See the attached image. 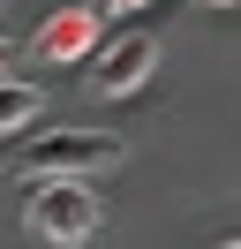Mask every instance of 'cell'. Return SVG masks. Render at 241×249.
<instances>
[{
    "label": "cell",
    "instance_id": "4",
    "mask_svg": "<svg viewBox=\"0 0 241 249\" xmlns=\"http://www.w3.org/2000/svg\"><path fill=\"white\" fill-rule=\"evenodd\" d=\"M98 31H105V23L90 16V8H60V16L38 23L30 53H38V61H90V53H98Z\"/></svg>",
    "mask_w": 241,
    "mask_h": 249
},
{
    "label": "cell",
    "instance_id": "8",
    "mask_svg": "<svg viewBox=\"0 0 241 249\" xmlns=\"http://www.w3.org/2000/svg\"><path fill=\"white\" fill-rule=\"evenodd\" d=\"M204 8H234V0H204Z\"/></svg>",
    "mask_w": 241,
    "mask_h": 249
},
{
    "label": "cell",
    "instance_id": "5",
    "mask_svg": "<svg viewBox=\"0 0 241 249\" xmlns=\"http://www.w3.org/2000/svg\"><path fill=\"white\" fill-rule=\"evenodd\" d=\"M38 113H45V91H38V83H15V76H0V136L30 128Z\"/></svg>",
    "mask_w": 241,
    "mask_h": 249
},
{
    "label": "cell",
    "instance_id": "2",
    "mask_svg": "<svg viewBox=\"0 0 241 249\" xmlns=\"http://www.w3.org/2000/svg\"><path fill=\"white\" fill-rule=\"evenodd\" d=\"M105 166H120V136L105 128H53L23 151V181H90Z\"/></svg>",
    "mask_w": 241,
    "mask_h": 249
},
{
    "label": "cell",
    "instance_id": "3",
    "mask_svg": "<svg viewBox=\"0 0 241 249\" xmlns=\"http://www.w3.org/2000/svg\"><path fill=\"white\" fill-rule=\"evenodd\" d=\"M151 68H158V38L128 31V38H113V46L90 61V91H98V98H128V91H143Z\"/></svg>",
    "mask_w": 241,
    "mask_h": 249
},
{
    "label": "cell",
    "instance_id": "6",
    "mask_svg": "<svg viewBox=\"0 0 241 249\" xmlns=\"http://www.w3.org/2000/svg\"><path fill=\"white\" fill-rule=\"evenodd\" d=\"M83 8L105 23V16H136V8H151V0H83Z\"/></svg>",
    "mask_w": 241,
    "mask_h": 249
},
{
    "label": "cell",
    "instance_id": "1",
    "mask_svg": "<svg viewBox=\"0 0 241 249\" xmlns=\"http://www.w3.org/2000/svg\"><path fill=\"white\" fill-rule=\"evenodd\" d=\"M98 219H105V204L90 181H30V196H23V227L53 249H83L98 234Z\"/></svg>",
    "mask_w": 241,
    "mask_h": 249
},
{
    "label": "cell",
    "instance_id": "7",
    "mask_svg": "<svg viewBox=\"0 0 241 249\" xmlns=\"http://www.w3.org/2000/svg\"><path fill=\"white\" fill-rule=\"evenodd\" d=\"M8 61H15V46H8V38H0V76H8Z\"/></svg>",
    "mask_w": 241,
    "mask_h": 249
},
{
    "label": "cell",
    "instance_id": "9",
    "mask_svg": "<svg viewBox=\"0 0 241 249\" xmlns=\"http://www.w3.org/2000/svg\"><path fill=\"white\" fill-rule=\"evenodd\" d=\"M219 249H241V234H234V242H219Z\"/></svg>",
    "mask_w": 241,
    "mask_h": 249
}]
</instances>
